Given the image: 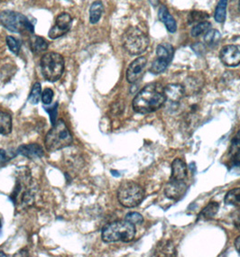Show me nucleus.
Returning a JSON list of instances; mask_svg holds the SVG:
<instances>
[{"label": "nucleus", "instance_id": "obj_29", "mask_svg": "<svg viewBox=\"0 0 240 257\" xmlns=\"http://www.w3.org/2000/svg\"><path fill=\"white\" fill-rule=\"evenodd\" d=\"M126 220L132 223L134 225H140L144 222L142 215L138 212H130L126 216Z\"/></svg>", "mask_w": 240, "mask_h": 257}, {"label": "nucleus", "instance_id": "obj_16", "mask_svg": "<svg viewBox=\"0 0 240 257\" xmlns=\"http://www.w3.org/2000/svg\"><path fill=\"white\" fill-rule=\"evenodd\" d=\"M186 176V164L182 160H174L172 164V179L177 181H183Z\"/></svg>", "mask_w": 240, "mask_h": 257}, {"label": "nucleus", "instance_id": "obj_8", "mask_svg": "<svg viewBox=\"0 0 240 257\" xmlns=\"http://www.w3.org/2000/svg\"><path fill=\"white\" fill-rule=\"evenodd\" d=\"M174 47L170 44L164 43L156 48V59L152 63L151 71L154 74H160L167 69L174 57Z\"/></svg>", "mask_w": 240, "mask_h": 257}, {"label": "nucleus", "instance_id": "obj_7", "mask_svg": "<svg viewBox=\"0 0 240 257\" xmlns=\"http://www.w3.org/2000/svg\"><path fill=\"white\" fill-rule=\"evenodd\" d=\"M145 191L136 182L128 181L121 183L117 191V199L120 204L126 208H135L142 202Z\"/></svg>", "mask_w": 240, "mask_h": 257}, {"label": "nucleus", "instance_id": "obj_37", "mask_svg": "<svg viewBox=\"0 0 240 257\" xmlns=\"http://www.w3.org/2000/svg\"><path fill=\"white\" fill-rule=\"evenodd\" d=\"M7 256V254L6 253H3V252H0V257H6Z\"/></svg>", "mask_w": 240, "mask_h": 257}, {"label": "nucleus", "instance_id": "obj_5", "mask_svg": "<svg viewBox=\"0 0 240 257\" xmlns=\"http://www.w3.org/2000/svg\"><path fill=\"white\" fill-rule=\"evenodd\" d=\"M122 44L125 50L131 55H139L145 53L149 45V39L138 27H131L122 36Z\"/></svg>", "mask_w": 240, "mask_h": 257}, {"label": "nucleus", "instance_id": "obj_39", "mask_svg": "<svg viewBox=\"0 0 240 257\" xmlns=\"http://www.w3.org/2000/svg\"><path fill=\"white\" fill-rule=\"evenodd\" d=\"M239 10H240V0H239Z\"/></svg>", "mask_w": 240, "mask_h": 257}, {"label": "nucleus", "instance_id": "obj_2", "mask_svg": "<svg viewBox=\"0 0 240 257\" xmlns=\"http://www.w3.org/2000/svg\"><path fill=\"white\" fill-rule=\"evenodd\" d=\"M136 227L135 225L128 220L112 222L104 226L101 233V237L106 243L113 242H130L135 238Z\"/></svg>", "mask_w": 240, "mask_h": 257}, {"label": "nucleus", "instance_id": "obj_36", "mask_svg": "<svg viewBox=\"0 0 240 257\" xmlns=\"http://www.w3.org/2000/svg\"><path fill=\"white\" fill-rule=\"evenodd\" d=\"M149 2H150L152 6H154V7H156L157 5L159 4V0H149Z\"/></svg>", "mask_w": 240, "mask_h": 257}, {"label": "nucleus", "instance_id": "obj_12", "mask_svg": "<svg viewBox=\"0 0 240 257\" xmlns=\"http://www.w3.org/2000/svg\"><path fill=\"white\" fill-rule=\"evenodd\" d=\"M187 185L183 181L171 180V182L165 187V195L171 200H179L185 194Z\"/></svg>", "mask_w": 240, "mask_h": 257}, {"label": "nucleus", "instance_id": "obj_18", "mask_svg": "<svg viewBox=\"0 0 240 257\" xmlns=\"http://www.w3.org/2000/svg\"><path fill=\"white\" fill-rule=\"evenodd\" d=\"M103 11H104V7H103L102 2L100 0H97L93 2L89 9V22L90 24H93V25L97 24L102 17Z\"/></svg>", "mask_w": 240, "mask_h": 257}, {"label": "nucleus", "instance_id": "obj_33", "mask_svg": "<svg viewBox=\"0 0 240 257\" xmlns=\"http://www.w3.org/2000/svg\"><path fill=\"white\" fill-rule=\"evenodd\" d=\"M232 220L237 229L240 230V208L232 216Z\"/></svg>", "mask_w": 240, "mask_h": 257}, {"label": "nucleus", "instance_id": "obj_6", "mask_svg": "<svg viewBox=\"0 0 240 257\" xmlns=\"http://www.w3.org/2000/svg\"><path fill=\"white\" fill-rule=\"evenodd\" d=\"M0 22L9 31L18 34H34L35 27L25 15L6 10L0 13Z\"/></svg>", "mask_w": 240, "mask_h": 257}, {"label": "nucleus", "instance_id": "obj_38", "mask_svg": "<svg viewBox=\"0 0 240 257\" xmlns=\"http://www.w3.org/2000/svg\"><path fill=\"white\" fill-rule=\"evenodd\" d=\"M0 227H1V222H0Z\"/></svg>", "mask_w": 240, "mask_h": 257}, {"label": "nucleus", "instance_id": "obj_23", "mask_svg": "<svg viewBox=\"0 0 240 257\" xmlns=\"http://www.w3.org/2000/svg\"><path fill=\"white\" fill-rule=\"evenodd\" d=\"M219 39H220V33L215 29H209V31L205 34V44L209 47H213L215 45H217Z\"/></svg>", "mask_w": 240, "mask_h": 257}, {"label": "nucleus", "instance_id": "obj_21", "mask_svg": "<svg viewBox=\"0 0 240 257\" xmlns=\"http://www.w3.org/2000/svg\"><path fill=\"white\" fill-rule=\"evenodd\" d=\"M225 202L227 204L240 208V188L228 191L225 197Z\"/></svg>", "mask_w": 240, "mask_h": 257}, {"label": "nucleus", "instance_id": "obj_1", "mask_svg": "<svg viewBox=\"0 0 240 257\" xmlns=\"http://www.w3.org/2000/svg\"><path fill=\"white\" fill-rule=\"evenodd\" d=\"M165 88L159 83L148 84L136 96L134 110L139 114H148L158 110L165 103Z\"/></svg>", "mask_w": 240, "mask_h": 257}, {"label": "nucleus", "instance_id": "obj_3", "mask_svg": "<svg viewBox=\"0 0 240 257\" xmlns=\"http://www.w3.org/2000/svg\"><path fill=\"white\" fill-rule=\"evenodd\" d=\"M72 141V136L66 123L62 119H59L45 137V148L49 152L58 151L70 147Z\"/></svg>", "mask_w": 240, "mask_h": 257}, {"label": "nucleus", "instance_id": "obj_19", "mask_svg": "<svg viewBox=\"0 0 240 257\" xmlns=\"http://www.w3.org/2000/svg\"><path fill=\"white\" fill-rule=\"evenodd\" d=\"M12 132V117L11 115L0 111V134L1 135H9Z\"/></svg>", "mask_w": 240, "mask_h": 257}, {"label": "nucleus", "instance_id": "obj_20", "mask_svg": "<svg viewBox=\"0 0 240 257\" xmlns=\"http://www.w3.org/2000/svg\"><path fill=\"white\" fill-rule=\"evenodd\" d=\"M227 0H219L215 11V20L218 23L225 22L227 17Z\"/></svg>", "mask_w": 240, "mask_h": 257}, {"label": "nucleus", "instance_id": "obj_30", "mask_svg": "<svg viewBox=\"0 0 240 257\" xmlns=\"http://www.w3.org/2000/svg\"><path fill=\"white\" fill-rule=\"evenodd\" d=\"M54 96V94L53 89L46 88V89H44V91L42 93V101L45 105H49L53 101Z\"/></svg>", "mask_w": 240, "mask_h": 257}, {"label": "nucleus", "instance_id": "obj_24", "mask_svg": "<svg viewBox=\"0 0 240 257\" xmlns=\"http://www.w3.org/2000/svg\"><path fill=\"white\" fill-rule=\"evenodd\" d=\"M42 98V88H41V84L39 82H36L33 86L32 88L31 92L28 97V100L32 103V104H38Z\"/></svg>", "mask_w": 240, "mask_h": 257}, {"label": "nucleus", "instance_id": "obj_27", "mask_svg": "<svg viewBox=\"0 0 240 257\" xmlns=\"http://www.w3.org/2000/svg\"><path fill=\"white\" fill-rule=\"evenodd\" d=\"M208 18H209V15L207 13L201 12V11H193L189 16V24H192V23L199 24V23L206 21Z\"/></svg>", "mask_w": 240, "mask_h": 257}, {"label": "nucleus", "instance_id": "obj_31", "mask_svg": "<svg viewBox=\"0 0 240 257\" xmlns=\"http://www.w3.org/2000/svg\"><path fill=\"white\" fill-rule=\"evenodd\" d=\"M57 107H58V103H55V104H54V106H53V107H51L50 109L48 107H45V110L47 111V112L49 113L50 119H51V122H52V124H53V125L56 123Z\"/></svg>", "mask_w": 240, "mask_h": 257}, {"label": "nucleus", "instance_id": "obj_34", "mask_svg": "<svg viewBox=\"0 0 240 257\" xmlns=\"http://www.w3.org/2000/svg\"><path fill=\"white\" fill-rule=\"evenodd\" d=\"M7 160V155H6V152L3 149H0V163L5 162Z\"/></svg>", "mask_w": 240, "mask_h": 257}, {"label": "nucleus", "instance_id": "obj_17", "mask_svg": "<svg viewBox=\"0 0 240 257\" xmlns=\"http://www.w3.org/2000/svg\"><path fill=\"white\" fill-rule=\"evenodd\" d=\"M48 42L45 38L39 36H34L30 37V48L32 52L36 54L45 53L48 49Z\"/></svg>", "mask_w": 240, "mask_h": 257}, {"label": "nucleus", "instance_id": "obj_25", "mask_svg": "<svg viewBox=\"0 0 240 257\" xmlns=\"http://www.w3.org/2000/svg\"><path fill=\"white\" fill-rule=\"evenodd\" d=\"M210 27H211L210 23L207 22V21L199 23V24L196 25L195 27L192 28L191 36H193V37H197V36H200V35L206 34L207 32L209 31Z\"/></svg>", "mask_w": 240, "mask_h": 257}, {"label": "nucleus", "instance_id": "obj_15", "mask_svg": "<svg viewBox=\"0 0 240 257\" xmlns=\"http://www.w3.org/2000/svg\"><path fill=\"white\" fill-rule=\"evenodd\" d=\"M158 16H159V19L165 24V27L170 33H174L176 31V29H177L176 22L165 6H161L159 11H158Z\"/></svg>", "mask_w": 240, "mask_h": 257}, {"label": "nucleus", "instance_id": "obj_13", "mask_svg": "<svg viewBox=\"0 0 240 257\" xmlns=\"http://www.w3.org/2000/svg\"><path fill=\"white\" fill-rule=\"evenodd\" d=\"M185 93V89L182 85L170 84L165 88V94L166 100L169 101L171 105L178 104Z\"/></svg>", "mask_w": 240, "mask_h": 257}, {"label": "nucleus", "instance_id": "obj_11", "mask_svg": "<svg viewBox=\"0 0 240 257\" xmlns=\"http://www.w3.org/2000/svg\"><path fill=\"white\" fill-rule=\"evenodd\" d=\"M147 63V59L145 57L137 58L133 62H131L127 71V80L129 83L133 84L141 79Z\"/></svg>", "mask_w": 240, "mask_h": 257}, {"label": "nucleus", "instance_id": "obj_35", "mask_svg": "<svg viewBox=\"0 0 240 257\" xmlns=\"http://www.w3.org/2000/svg\"><path fill=\"white\" fill-rule=\"evenodd\" d=\"M235 246H236L237 253H239L240 254V235L236 239V242H235Z\"/></svg>", "mask_w": 240, "mask_h": 257}, {"label": "nucleus", "instance_id": "obj_28", "mask_svg": "<svg viewBox=\"0 0 240 257\" xmlns=\"http://www.w3.org/2000/svg\"><path fill=\"white\" fill-rule=\"evenodd\" d=\"M6 41H7V45L9 46V50L14 54L18 55L19 52H20V49H21V45H20L19 41L11 36H7Z\"/></svg>", "mask_w": 240, "mask_h": 257}, {"label": "nucleus", "instance_id": "obj_14", "mask_svg": "<svg viewBox=\"0 0 240 257\" xmlns=\"http://www.w3.org/2000/svg\"><path fill=\"white\" fill-rule=\"evenodd\" d=\"M17 154L29 159H38L44 156V150L38 144H30L18 147Z\"/></svg>", "mask_w": 240, "mask_h": 257}, {"label": "nucleus", "instance_id": "obj_32", "mask_svg": "<svg viewBox=\"0 0 240 257\" xmlns=\"http://www.w3.org/2000/svg\"><path fill=\"white\" fill-rule=\"evenodd\" d=\"M162 255H174V246L169 245V244H165V245H161L160 250L158 251Z\"/></svg>", "mask_w": 240, "mask_h": 257}, {"label": "nucleus", "instance_id": "obj_4", "mask_svg": "<svg viewBox=\"0 0 240 257\" xmlns=\"http://www.w3.org/2000/svg\"><path fill=\"white\" fill-rule=\"evenodd\" d=\"M42 73L46 80L55 82L62 78L65 62L64 58L60 53L50 52L43 55L41 59Z\"/></svg>", "mask_w": 240, "mask_h": 257}, {"label": "nucleus", "instance_id": "obj_22", "mask_svg": "<svg viewBox=\"0 0 240 257\" xmlns=\"http://www.w3.org/2000/svg\"><path fill=\"white\" fill-rule=\"evenodd\" d=\"M219 205L217 202H210L206 208L201 211L199 219H209L213 217L218 212Z\"/></svg>", "mask_w": 240, "mask_h": 257}, {"label": "nucleus", "instance_id": "obj_10", "mask_svg": "<svg viewBox=\"0 0 240 257\" xmlns=\"http://www.w3.org/2000/svg\"><path fill=\"white\" fill-rule=\"evenodd\" d=\"M219 57L226 66L235 67L240 64V45H230L224 46Z\"/></svg>", "mask_w": 240, "mask_h": 257}, {"label": "nucleus", "instance_id": "obj_9", "mask_svg": "<svg viewBox=\"0 0 240 257\" xmlns=\"http://www.w3.org/2000/svg\"><path fill=\"white\" fill-rule=\"evenodd\" d=\"M72 18L68 13H62L56 18L54 26L50 29L48 36L51 39H57L66 35L71 29Z\"/></svg>", "mask_w": 240, "mask_h": 257}, {"label": "nucleus", "instance_id": "obj_26", "mask_svg": "<svg viewBox=\"0 0 240 257\" xmlns=\"http://www.w3.org/2000/svg\"><path fill=\"white\" fill-rule=\"evenodd\" d=\"M228 152H229L228 154L231 157V159L240 155V130L232 139L231 145H230Z\"/></svg>", "mask_w": 240, "mask_h": 257}]
</instances>
